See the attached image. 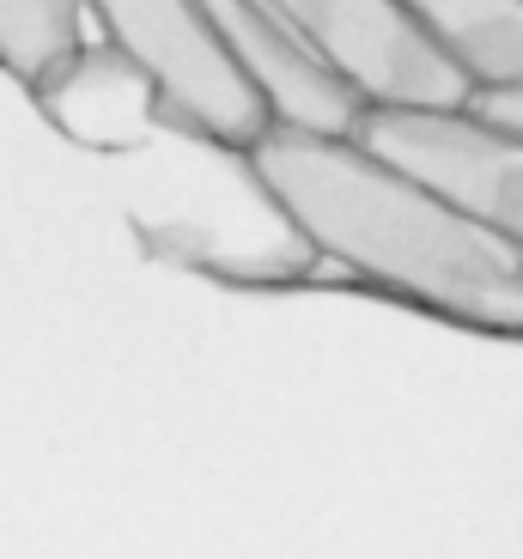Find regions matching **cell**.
Returning <instances> with one entry per match:
<instances>
[{"mask_svg":"<svg viewBox=\"0 0 523 559\" xmlns=\"http://www.w3.org/2000/svg\"><path fill=\"white\" fill-rule=\"evenodd\" d=\"M85 7L116 37V49L141 68V80L170 104V116L243 153H255L274 134L269 98L226 56V43L207 31L195 0H85Z\"/></svg>","mask_w":523,"mask_h":559,"instance_id":"7a4b0ae2","label":"cell"},{"mask_svg":"<svg viewBox=\"0 0 523 559\" xmlns=\"http://www.w3.org/2000/svg\"><path fill=\"white\" fill-rule=\"evenodd\" d=\"M274 13L341 85H354L366 110L475 104V80L414 25L402 0H274Z\"/></svg>","mask_w":523,"mask_h":559,"instance_id":"3957f363","label":"cell"},{"mask_svg":"<svg viewBox=\"0 0 523 559\" xmlns=\"http://www.w3.org/2000/svg\"><path fill=\"white\" fill-rule=\"evenodd\" d=\"M359 146L383 165L408 170L439 201H451L463 219L487 225L494 238L523 250V134L475 104L456 110H366Z\"/></svg>","mask_w":523,"mask_h":559,"instance_id":"277c9868","label":"cell"},{"mask_svg":"<svg viewBox=\"0 0 523 559\" xmlns=\"http://www.w3.org/2000/svg\"><path fill=\"white\" fill-rule=\"evenodd\" d=\"M195 13L207 19L213 37L226 43V56L255 80V92L269 98L274 128H298V134H359L366 98H359L354 85H341L298 43V31L274 13V0H195Z\"/></svg>","mask_w":523,"mask_h":559,"instance_id":"5b68a950","label":"cell"},{"mask_svg":"<svg viewBox=\"0 0 523 559\" xmlns=\"http://www.w3.org/2000/svg\"><path fill=\"white\" fill-rule=\"evenodd\" d=\"M274 207L347 274L468 329L523 335V250L463 219L354 134L274 128L250 153Z\"/></svg>","mask_w":523,"mask_h":559,"instance_id":"6da1fadb","label":"cell"},{"mask_svg":"<svg viewBox=\"0 0 523 559\" xmlns=\"http://www.w3.org/2000/svg\"><path fill=\"white\" fill-rule=\"evenodd\" d=\"M85 0H0V68L43 85L80 49Z\"/></svg>","mask_w":523,"mask_h":559,"instance_id":"52a82bcc","label":"cell"},{"mask_svg":"<svg viewBox=\"0 0 523 559\" xmlns=\"http://www.w3.org/2000/svg\"><path fill=\"white\" fill-rule=\"evenodd\" d=\"M402 7L475 80V92L523 85V0H402Z\"/></svg>","mask_w":523,"mask_h":559,"instance_id":"8992f818","label":"cell"},{"mask_svg":"<svg viewBox=\"0 0 523 559\" xmlns=\"http://www.w3.org/2000/svg\"><path fill=\"white\" fill-rule=\"evenodd\" d=\"M475 110L523 134V85H499V92H475Z\"/></svg>","mask_w":523,"mask_h":559,"instance_id":"ba28073f","label":"cell"}]
</instances>
